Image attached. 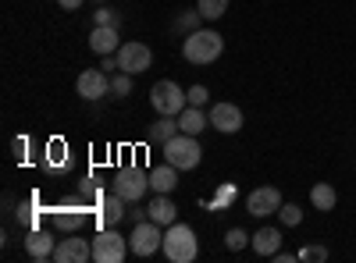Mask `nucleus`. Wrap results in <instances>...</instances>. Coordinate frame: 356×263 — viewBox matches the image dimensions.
Masks as SVG:
<instances>
[{
    "label": "nucleus",
    "instance_id": "423d86ee",
    "mask_svg": "<svg viewBox=\"0 0 356 263\" xmlns=\"http://www.w3.org/2000/svg\"><path fill=\"white\" fill-rule=\"evenodd\" d=\"M129 239H122L114 228H100L97 239H93V260L97 263H122L129 256Z\"/></svg>",
    "mask_w": 356,
    "mask_h": 263
},
{
    "label": "nucleus",
    "instance_id": "6e6552de",
    "mask_svg": "<svg viewBox=\"0 0 356 263\" xmlns=\"http://www.w3.org/2000/svg\"><path fill=\"white\" fill-rule=\"evenodd\" d=\"M154 65V50L146 43H122V50H118V71H129V75H143L146 68Z\"/></svg>",
    "mask_w": 356,
    "mask_h": 263
},
{
    "label": "nucleus",
    "instance_id": "6ab92c4d",
    "mask_svg": "<svg viewBox=\"0 0 356 263\" xmlns=\"http://www.w3.org/2000/svg\"><path fill=\"white\" fill-rule=\"evenodd\" d=\"M122 217H125V199L114 192V196H107V199L100 203V224H104V228H114Z\"/></svg>",
    "mask_w": 356,
    "mask_h": 263
},
{
    "label": "nucleus",
    "instance_id": "412c9836",
    "mask_svg": "<svg viewBox=\"0 0 356 263\" xmlns=\"http://www.w3.org/2000/svg\"><path fill=\"white\" fill-rule=\"evenodd\" d=\"M178 132H182V128H178V118H164V114H161V121L150 128V139H154V142H168V139H175Z\"/></svg>",
    "mask_w": 356,
    "mask_h": 263
},
{
    "label": "nucleus",
    "instance_id": "7c9ffc66",
    "mask_svg": "<svg viewBox=\"0 0 356 263\" xmlns=\"http://www.w3.org/2000/svg\"><path fill=\"white\" fill-rule=\"evenodd\" d=\"M97 4H107V0H97Z\"/></svg>",
    "mask_w": 356,
    "mask_h": 263
},
{
    "label": "nucleus",
    "instance_id": "cd10ccee",
    "mask_svg": "<svg viewBox=\"0 0 356 263\" xmlns=\"http://www.w3.org/2000/svg\"><path fill=\"white\" fill-rule=\"evenodd\" d=\"M189 96V107H203L207 100H211V93H207V85H193V90H186Z\"/></svg>",
    "mask_w": 356,
    "mask_h": 263
},
{
    "label": "nucleus",
    "instance_id": "4be33fe9",
    "mask_svg": "<svg viewBox=\"0 0 356 263\" xmlns=\"http://www.w3.org/2000/svg\"><path fill=\"white\" fill-rule=\"evenodd\" d=\"M196 11H200L207 22H218V18L228 11V0H196Z\"/></svg>",
    "mask_w": 356,
    "mask_h": 263
},
{
    "label": "nucleus",
    "instance_id": "393cba45",
    "mask_svg": "<svg viewBox=\"0 0 356 263\" xmlns=\"http://www.w3.org/2000/svg\"><path fill=\"white\" fill-rule=\"evenodd\" d=\"M296 256H300L303 263H324V260H328V249H324V246H303Z\"/></svg>",
    "mask_w": 356,
    "mask_h": 263
},
{
    "label": "nucleus",
    "instance_id": "39448f33",
    "mask_svg": "<svg viewBox=\"0 0 356 263\" xmlns=\"http://www.w3.org/2000/svg\"><path fill=\"white\" fill-rule=\"evenodd\" d=\"M111 189L122 196L125 203H139L146 192H150V171H139V167H122L114 174Z\"/></svg>",
    "mask_w": 356,
    "mask_h": 263
},
{
    "label": "nucleus",
    "instance_id": "aec40b11",
    "mask_svg": "<svg viewBox=\"0 0 356 263\" xmlns=\"http://www.w3.org/2000/svg\"><path fill=\"white\" fill-rule=\"evenodd\" d=\"M310 203H314V210H335V203H339L335 185H328V182H317V185L310 189Z\"/></svg>",
    "mask_w": 356,
    "mask_h": 263
},
{
    "label": "nucleus",
    "instance_id": "2eb2a0df",
    "mask_svg": "<svg viewBox=\"0 0 356 263\" xmlns=\"http://www.w3.org/2000/svg\"><path fill=\"white\" fill-rule=\"evenodd\" d=\"M150 189H154V192H168V196H171V192L178 189V167H175V164H168V160H164L161 167H154V171H150Z\"/></svg>",
    "mask_w": 356,
    "mask_h": 263
},
{
    "label": "nucleus",
    "instance_id": "1a4fd4ad",
    "mask_svg": "<svg viewBox=\"0 0 356 263\" xmlns=\"http://www.w3.org/2000/svg\"><path fill=\"white\" fill-rule=\"evenodd\" d=\"M75 93L82 100H104V96H111V75L100 71V68H86L79 75V82H75Z\"/></svg>",
    "mask_w": 356,
    "mask_h": 263
},
{
    "label": "nucleus",
    "instance_id": "0eeeda50",
    "mask_svg": "<svg viewBox=\"0 0 356 263\" xmlns=\"http://www.w3.org/2000/svg\"><path fill=\"white\" fill-rule=\"evenodd\" d=\"M129 246H132L136 256H154V253L164 246V231H161V224H157V221H143V224H136V228H132V235H129Z\"/></svg>",
    "mask_w": 356,
    "mask_h": 263
},
{
    "label": "nucleus",
    "instance_id": "4468645a",
    "mask_svg": "<svg viewBox=\"0 0 356 263\" xmlns=\"http://www.w3.org/2000/svg\"><path fill=\"white\" fill-rule=\"evenodd\" d=\"M146 214H150V221H157L161 228H171V224L178 221V207L168 199V192H157V199L146 207Z\"/></svg>",
    "mask_w": 356,
    "mask_h": 263
},
{
    "label": "nucleus",
    "instance_id": "f257e3e1",
    "mask_svg": "<svg viewBox=\"0 0 356 263\" xmlns=\"http://www.w3.org/2000/svg\"><path fill=\"white\" fill-rule=\"evenodd\" d=\"M221 53H225V40L214 28H193L182 40V57L189 65H214Z\"/></svg>",
    "mask_w": 356,
    "mask_h": 263
},
{
    "label": "nucleus",
    "instance_id": "9d476101",
    "mask_svg": "<svg viewBox=\"0 0 356 263\" xmlns=\"http://www.w3.org/2000/svg\"><path fill=\"white\" fill-rule=\"evenodd\" d=\"M246 210L253 217H267V214H278L282 210V192L275 185H260L246 196Z\"/></svg>",
    "mask_w": 356,
    "mask_h": 263
},
{
    "label": "nucleus",
    "instance_id": "20e7f679",
    "mask_svg": "<svg viewBox=\"0 0 356 263\" xmlns=\"http://www.w3.org/2000/svg\"><path fill=\"white\" fill-rule=\"evenodd\" d=\"M164 160H168V164H175L178 171H193V167H200L203 150H200L196 135L178 132L175 139H168V142H164Z\"/></svg>",
    "mask_w": 356,
    "mask_h": 263
},
{
    "label": "nucleus",
    "instance_id": "9b49d317",
    "mask_svg": "<svg viewBox=\"0 0 356 263\" xmlns=\"http://www.w3.org/2000/svg\"><path fill=\"white\" fill-rule=\"evenodd\" d=\"M211 125H214L218 132H225V135L239 132V128H243V110L235 107V103H214V107H211Z\"/></svg>",
    "mask_w": 356,
    "mask_h": 263
},
{
    "label": "nucleus",
    "instance_id": "b1692460",
    "mask_svg": "<svg viewBox=\"0 0 356 263\" xmlns=\"http://www.w3.org/2000/svg\"><path fill=\"white\" fill-rule=\"evenodd\" d=\"M278 217H282V224H285V228H296V224L303 221V207H296V203H282Z\"/></svg>",
    "mask_w": 356,
    "mask_h": 263
},
{
    "label": "nucleus",
    "instance_id": "c756f323",
    "mask_svg": "<svg viewBox=\"0 0 356 263\" xmlns=\"http://www.w3.org/2000/svg\"><path fill=\"white\" fill-rule=\"evenodd\" d=\"M57 4H61V11H79L86 0H57Z\"/></svg>",
    "mask_w": 356,
    "mask_h": 263
},
{
    "label": "nucleus",
    "instance_id": "c85d7f7f",
    "mask_svg": "<svg viewBox=\"0 0 356 263\" xmlns=\"http://www.w3.org/2000/svg\"><path fill=\"white\" fill-rule=\"evenodd\" d=\"M97 25H114V28H118V15L107 11V8L100 4V11H97Z\"/></svg>",
    "mask_w": 356,
    "mask_h": 263
},
{
    "label": "nucleus",
    "instance_id": "a878e982",
    "mask_svg": "<svg viewBox=\"0 0 356 263\" xmlns=\"http://www.w3.org/2000/svg\"><path fill=\"white\" fill-rule=\"evenodd\" d=\"M246 242H250V235H246L243 228H232L228 235H225V246H228L232 253H239V249H246Z\"/></svg>",
    "mask_w": 356,
    "mask_h": 263
},
{
    "label": "nucleus",
    "instance_id": "ddd939ff",
    "mask_svg": "<svg viewBox=\"0 0 356 263\" xmlns=\"http://www.w3.org/2000/svg\"><path fill=\"white\" fill-rule=\"evenodd\" d=\"M89 50L107 57V53H118L122 50V40H118V28L114 25H93V33H89Z\"/></svg>",
    "mask_w": 356,
    "mask_h": 263
},
{
    "label": "nucleus",
    "instance_id": "7ed1b4c3",
    "mask_svg": "<svg viewBox=\"0 0 356 263\" xmlns=\"http://www.w3.org/2000/svg\"><path fill=\"white\" fill-rule=\"evenodd\" d=\"M150 103H154L157 114H164V118H178V114L189 107V96H186V90L178 82L161 78V82H154V90H150Z\"/></svg>",
    "mask_w": 356,
    "mask_h": 263
},
{
    "label": "nucleus",
    "instance_id": "bb28decb",
    "mask_svg": "<svg viewBox=\"0 0 356 263\" xmlns=\"http://www.w3.org/2000/svg\"><path fill=\"white\" fill-rule=\"evenodd\" d=\"M132 93V82H129V71H122V75H118V78H111V96H118V100H122V96H129Z\"/></svg>",
    "mask_w": 356,
    "mask_h": 263
},
{
    "label": "nucleus",
    "instance_id": "dca6fc26",
    "mask_svg": "<svg viewBox=\"0 0 356 263\" xmlns=\"http://www.w3.org/2000/svg\"><path fill=\"white\" fill-rule=\"evenodd\" d=\"M54 249H57V242L50 239V231H33L25 239V253L33 260H54Z\"/></svg>",
    "mask_w": 356,
    "mask_h": 263
},
{
    "label": "nucleus",
    "instance_id": "a211bd4d",
    "mask_svg": "<svg viewBox=\"0 0 356 263\" xmlns=\"http://www.w3.org/2000/svg\"><path fill=\"white\" fill-rule=\"evenodd\" d=\"M207 125H211V118H207L200 107H186L182 114H178V128H182L186 135H200Z\"/></svg>",
    "mask_w": 356,
    "mask_h": 263
},
{
    "label": "nucleus",
    "instance_id": "f8f14e48",
    "mask_svg": "<svg viewBox=\"0 0 356 263\" xmlns=\"http://www.w3.org/2000/svg\"><path fill=\"white\" fill-rule=\"evenodd\" d=\"M86 260H93V246L86 239H65L54 249V263H86Z\"/></svg>",
    "mask_w": 356,
    "mask_h": 263
},
{
    "label": "nucleus",
    "instance_id": "5701e85b",
    "mask_svg": "<svg viewBox=\"0 0 356 263\" xmlns=\"http://www.w3.org/2000/svg\"><path fill=\"white\" fill-rule=\"evenodd\" d=\"M79 224H82V210H54V228L75 231Z\"/></svg>",
    "mask_w": 356,
    "mask_h": 263
},
{
    "label": "nucleus",
    "instance_id": "f03ea898",
    "mask_svg": "<svg viewBox=\"0 0 356 263\" xmlns=\"http://www.w3.org/2000/svg\"><path fill=\"white\" fill-rule=\"evenodd\" d=\"M164 260H171V263H193L196 260V253H200V242H196V231L189 228V224H171L168 231H164Z\"/></svg>",
    "mask_w": 356,
    "mask_h": 263
},
{
    "label": "nucleus",
    "instance_id": "f3484780",
    "mask_svg": "<svg viewBox=\"0 0 356 263\" xmlns=\"http://www.w3.org/2000/svg\"><path fill=\"white\" fill-rule=\"evenodd\" d=\"M250 246L257 256H275L278 246H282V235H278V228H260L257 235H250Z\"/></svg>",
    "mask_w": 356,
    "mask_h": 263
}]
</instances>
